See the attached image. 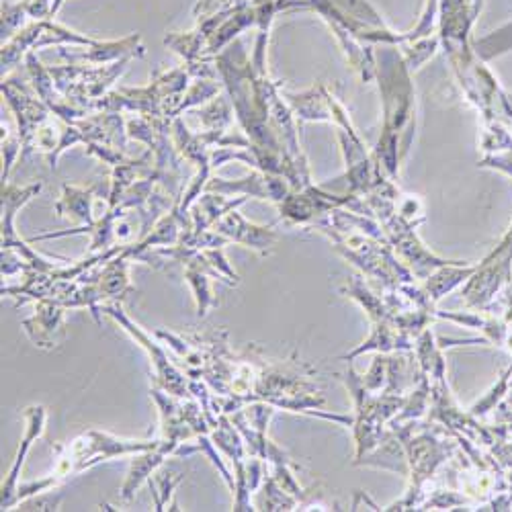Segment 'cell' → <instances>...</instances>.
I'll use <instances>...</instances> for the list:
<instances>
[{"instance_id": "1", "label": "cell", "mask_w": 512, "mask_h": 512, "mask_svg": "<svg viewBox=\"0 0 512 512\" xmlns=\"http://www.w3.org/2000/svg\"><path fill=\"white\" fill-rule=\"evenodd\" d=\"M191 72L185 68L158 72L146 89H117L107 93L95 111L123 113L134 111L146 119L175 121L181 117V105L187 93Z\"/></svg>"}, {"instance_id": "2", "label": "cell", "mask_w": 512, "mask_h": 512, "mask_svg": "<svg viewBox=\"0 0 512 512\" xmlns=\"http://www.w3.org/2000/svg\"><path fill=\"white\" fill-rule=\"evenodd\" d=\"M136 58H123L109 66L87 68L84 64L48 66L54 87L76 109L93 113L97 103L107 95L111 84L127 70Z\"/></svg>"}, {"instance_id": "3", "label": "cell", "mask_w": 512, "mask_h": 512, "mask_svg": "<svg viewBox=\"0 0 512 512\" xmlns=\"http://www.w3.org/2000/svg\"><path fill=\"white\" fill-rule=\"evenodd\" d=\"M97 39L89 35H80L78 31L56 23L54 19L31 21L19 29L11 39L3 41V74L11 72L27 54L50 46H93Z\"/></svg>"}, {"instance_id": "4", "label": "cell", "mask_w": 512, "mask_h": 512, "mask_svg": "<svg viewBox=\"0 0 512 512\" xmlns=\"http://www.w3.org/2000/svg\"><path fill=\"white\" fill-rule=\"evenodd\" d=\"M41 191V183L17 187V185H5L3 183V252H15L23 261L25 269H37V271H52L54 265L46 259H41L37 252H33L23 240H19L15 232V218L17 211L29 203L37 193Z\"/></svg>"}, {"instance_id": "5", "label": "cell", "mask_w": 512, "mask_h": 512, "mask_svg": "<svg viewBox=\"0 0 512 512\" xmlns=\"http://www.w3.org/2000/svg\"><path fill=\"white\" fill-rule=\"evenodd\" d=\"M0 89H3V95L17 117L19 138H21V146H23L21 158H27L35 150L37 130L50 119L52 109L39 97H35L31 93V89H27L25 84H21L19 80L3 78V87Z\"/></svg>"}, {"instance_id": "6", "label": "cell", "mask_w": 512, "mask_h": 512, "mask_svg": "<svg viewBox=\"0 0 512 512\" xmlns=\"http://www.w3.org/2000/svg\"><path fill=\"white\" fill-rule=\"evenodd\" d=\"M101 312H105L107 316L115 318L154 357V365H156V383H154V386L156 388H160V390H164L168 394H173V396H187L185 377L173 365L168 363V357L164 355L162 345H154L152 340H150V336L146 332H142V328L136 326L130 318H127L117 304H101Z\"/></svg>"}, {"instance_id": "7", "label": "cell", "mask_w": 512, "mask_h": 512, "mask_svg": "<svg viewBox=\"0 0 512 512\" xmlns=\"http://www.w3.org/2000/svg\"><path fill=\"white\" fill-rule=\"evenodd\" d=\"M146 48L140 35H130L115 41H99L93 46H62L60 56L68 64H113L123 58H142Z\"/></svg>"}, {"instance_id": "8", "label": "cell", "mask_w": 512, "mask_h": 512, "mask_svg": "<svg viewBox=\"0 0 512 512\" xmlns=\"http://www.w3.org/2000/svg\"><path fill=\"white\" fill-rule=\"evenodd\" d=\"M205 193H220V195H244V197H259L269 201H283L287 197V185L281 175L265 173V170L254 168L252 173L238 181H226L220 177H211L205 185Z\"/></svg>"}, {"instance_id": "9", "label": "cell", "mask_w": 512, "mask_h": 512, "mask_svg": "<svg viewBox=\"0 0 512 512\" xmlns=\"http://www.w3.org/2000/svg\"><path fill=\"white\" fill-rule=\"evenodd\" d=\"M64 312L66 306L54 300H39L35 314L23 320L25 332L39 349H54L66 338L64 330Z\"/></svg>"}, {"instance_id": "10", "label": "cell", "mask_w": 512, "mask_h": 512, "mask_svg": "<svg viewBox=\"0 0 512 512\" xmlns=\"http://www.w3.org/2000/svg\"><path fill=\"white\" fill-rule=\"evenodd\" d=\"M25 416V437L21 441V447H19V453L15 457V463L11 467L9 472V478L5 480L3 484V502H0V506H3V510H9L17 504V494H19V476L23 472V465H25V457L29 453V449L33 447V441L41 437V433H44L46 429V418H48V412L44 406H31L23 412Z\"/></svg>"}, {"instance_id": "11", "label": "cell", "mask_w": 512, "mask_h": 512, "mask_svg": "<svg viewBox=\"0 0 512 512\" xmlns=\"http://www.w3.org/2000/svg\"><path fill=\"white\" fill-rule=\"evenodd\" d=\"M218 234L228 238L230 242H238L244 246H250L254 250H261L263 254L269 252V248L277 242V234L273 232V226H254L242 218V213L236 209H230L226 216H222L216 226H213Z\"/></svg>"}, {"instance_id": "12", "label": "cell", "mask_w": 512, "mask_h": 512, "mask_svg": "<svg viewBox=\"0 0 512 512\" xmlns=\"http://www.w3.org/2000/svg\"><path fill=\"white\" fill-rule=\"evenodd\" d=\"M99 191H101V185H91L87 189L64 185L62 197L54 209L58 216H72V218L84 222V226H93L97 222L95 205L103 201Z\"/></svg>"}, {"instance_id": "13", "label": "cell", "mask_w": 512, "mask_h": 512, "mask_svg": "<svg viewBox=\"0 0 512 512\" xmlns=\"http://www.w3.org/2000/svg\"><path fill=\"white\" fill-rule=\"evenodd\" d=\"M230 5H232V0H199V3L193 7V17L203 19V17H209L222 9H228Z\"/></svg>"}]
</instances>
